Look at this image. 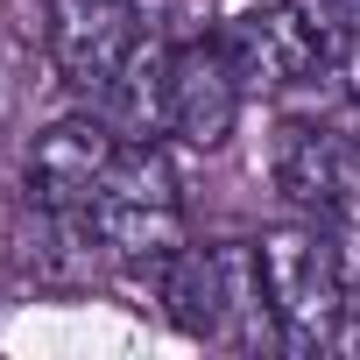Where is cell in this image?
Wrapping results in <instances>:
<instances>
[{"label": "cell", "mask_w": 360, "mask_h": 360, "mask_svg": "<svg viewBox=\"0 0 360 360\" xmlns=\"http://www.w3.org/2000/svg\"><path fill=\"white\" fill-rule=\"evenodd\" d=\"M255 262H262V290H269L283 346L290 353H325L332 332H339V318L353 311L346 304V255L332 248V233H318V226L262 233Z\"/></svg>", "instance_id": "cell-2"}, {"label": "cell", "mask_w": 360, "mask_h": 360, "mask_svg": "<svg viewBox=\"0 0 360 360\" xmlns=\"http://www.w3.org/2000/svg\"><path fill=\"white\" fill-rule=\"evenodd\" d=\"M240 71L226 57V43H176L169 64H162V120L169 134H184L191 148H226L233 127H240Z\"/></svg>", "instance_id": "cell-5"}, {"label": "cell", "mask_w": 360, "mask_h": 360, "mask_svg": "<svg viewBox=\"0 0 360 360\" xmlns=\"http://www.w3.org/2000/svg\"><path fill=\"white\" fill-rule=\"evenodd\" d=\"M162 311L176 332L205 346H283L262 262L248 240H212V248H176L162 262Z\"/></svg>", "instance_id": "cell-1"}, {"label": "cell", "mask_w": 360, "mask_h": 360, "mask_svg": "<svg viewBox=\"0 0 360 360\" xmlns=\"http://www.w3.org/2000/svg\"><path fill=\"white\" fill-rule=\"evenodd\" d=\"M8 106H15V92H8V64H0V127H8Z\"/></svg>", "instance_id": "cell-9"}, {"label": "cell", "mask_w": 360, "mask_h": 360, "mask_svg": "<svg viewBox=\"0 0 360 360\" xmlns=\"http://www.w3.org/2000/svg\"><path fill=\"white\" fill-rule=\"evenodd\" d=\"M297 8L332 36V43H346V36H360V0H297Z\"/></svg>", "instance_id": "cell-8"}, {"label": "cell", "mask_w": 360, "mask_h": 360, "mask_svg": "<svg viewBox=\"0 0 360 360\" xmlns=\"http://www.w3.org/2000/svg\"><path fill=\"white\" fill-rule=\"evenodd\" d=\"M226 57L248 92H304L332 78V36L297 8V0H262V8L226 22Z\"/></svg>", "instance_id": "cell-4"}, {"label": "cell", "mask_w": 360, "mask_h": 360, "mask_svg": "<svg viewBox=\"0 0 360 360\" xmlns=\"http://www.w3.org/2000/svg\"><path fill=\"white\" fill-rule=\"evenodd\" d=\"M99 198H120V205H176V169H169V155L155 141H127L120 134Z\"/></svg>", "instance_id": "cell-7"}, {"label": "cell", "mask_w": 360, "mask_h": 360, "mask_svg": "<svg viewBox=\"0 0 360 360\" xmlns=\"http://www.w3.org/2000/svg\"><path fill=\"white\" fill-rule=\"evenodd\" d=\"M141 36H162V0H50V15H43L57 78L92 99L106 92V78L127 64Z\"/></svg>", "instance_id": "cell-3"}, {"label": "cell", "mask_w": 360, "mask_h": 360, "mask_svg": "<svg viewBox=\"0 0 360 360\" xmlns=\"http://www.w3.org/2000/svg\"><path fill=\"white\" fill-rule=\"evenodd\" d=\"M113 148H120V134H113L99 113H92V120H57V127H43L36 148H29V198H36L43 212H78V205H92L99 184H106V169H113Z\"/></svg>", "instance_id": "cell-6"}]
</instances>
